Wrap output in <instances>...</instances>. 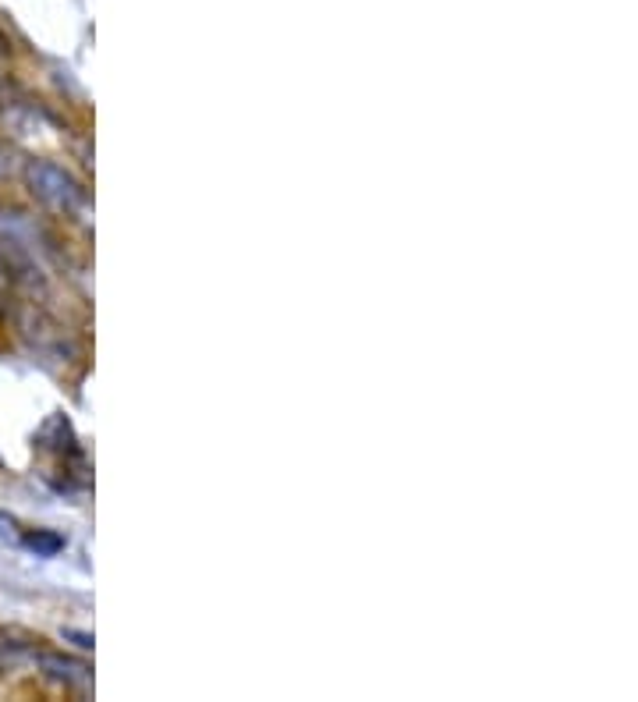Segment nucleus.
Here are the masks:
<instances>
[{
    "mask_svg": "<svg viewBox=\"0 0 638 702\" xmlns=\"http://www.w3.org/2000/svg\"><path fill=\"white\" fill-rule=\"evenodd\" d=\"M25 185H29L32 199H39L47 210L64 213V217H75L86 206V188L50 160H29L25 164Z\"/></svg>",
    "mask_w": 638,
    "mask_h": 702,
    "instance_id": "obj_1",
    "label": "nucleus"
},
{
    "mask_svg": "<svg viewBox=\"0 0 638 702\" xmlns=\"http://www.w3.org/2000/svg\"><path fill=\"white\" fill-rule=\"evenodd\" d=\"M0 273L18 288H43V266L36 263V249L15 220H0Z\"/></svg>",
    "mask_w": 638,
    "mask_h": 702,
    "instance_id": "obj_2",
    "label": "nucleus"
},
{
    "mask_svg": "<svg viewBox=\"0 0 638 702\" xmlns=\"http://www.w3.org/2000/svg\"><path fill=\"white\" fill-rule=\"evenodd\" d=\"M36 660H39V667L47 671V678L61 681V685L93 688V671H89L82 660H71V656H61V653H39Z\"/></svg>",
    "mask_w": 638,
    "mask_h": 702,
    "instance_id": "obj_3",
    "label": "nucleus"
},
{
    "mask_svg": "<svg viewBox=\"0 0 638 702\" xmlns=\"http://www.w3.org/2000/svg\"><path fill=\"white\" fill-rule=\"evenodd\" d=\"M22 543L29 546L32 554H39V557H54V554H61V550H64V536H57V532H50V529L25 532Z\"/></svg>",
    "mask_w": 638,
    "mask_h": 702,
    "instance_id": "obj_4",
    "label": "nucleus"
},
{
    "mask_svg": "<svg viewBox=\"0 0 638 702\" xmlns=\"http://www.w3.org/2000/svg\"><path fill=\"white\" fill-rule=\"evenodd\" d=\"M15 167H18L15 149L4 146V142H0V178H8V174H15Z\"/></svg>",
    "mask_w": 638,
    "mask_h": 702,
    "instance_id": "obj_5",
    "label": "nucleus"
},
{
    "mask_svg": "<svg viewBox=\"0 0 638 702\" xmlns=\"http://www.w3.org/2000/svg\"><path fill=\"white\" fill-rule=\"evenodd\" d=\"M64 639H75V646H82V649H93V635H86V632H75V628H64Z\"/></svg>",
    "mask_w": 638,
    "mask_h": 702,
    "instance_id": "obj_6",
    "label": "nucleus"
},
{
    "mask_svg": "<svg viewBox=\"0 0 638 702\" xmlns=\"http://www.w3.org/2000/svg\"><path fill=\"white\" fill-rule=\"evenodd\" d=\"M0 47H4V39H0Z\"/></svg>",
    "mask_w": 638,
    "mask_h": 702,
    "instance_id": "obj_7",
    "label": "nucleus"
}]
</instances>
